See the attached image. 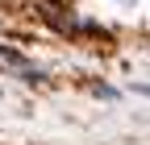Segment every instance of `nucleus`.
Returning <instances> with one entry per match:
<instances>
[{"label":"nucleus","instance_id":"obj_1","mask_svg":"<svg viewBox=\"0 0 150 145\" xmlns=\"http://www.w3.org/2000/svg\"><path fill=\"white\" fill-rule=\"evenodd\" d=\"M0 62H4V66H13L17 75H21V79H29V83H42V70H38L33 62H25L21 54H17V50H8V46H0Z\"/></svg>","mask_w":150,"mask_h":145}]
</instances>
